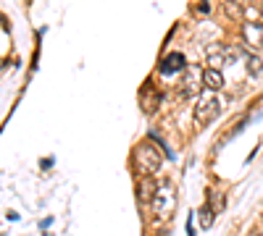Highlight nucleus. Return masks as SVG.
Returning a JSON list of instances; mask_svg holds the SVG:
<instances>
[{"instance_id": "1", "label": "nucleus", "mask_w": 263, "mask_h": 236, "mask_svg": "<svg viewBox=\"0 0 263 236\" xmlns=\"http://www.w3.org/2000/svg\"><path fill=\"white\" fill-rule=\"evenodd\" d=\"M174 207H177V191H174L171 181H161L156 189V197H153V210H156V221L158 223H168L174 216Z\"/></svg>"}, {"instance_id": "2", "label": "nucleus", "mask_w": 263, "mask_h": 236, "mask_svg": "<svg viewBox=\"0 0 263 236\" xmlns=\"http://www.w3.org/2000/svg\"><path fill=\"white\" fill-rule=\"evenodd\" d=\"M221 97H218L216 92H211V90H205L200 97H197V105H195V123L197 126H208L216 116H218V111H221Z\"/></svg>"}, {"instance_id": "3", "label": "nucleus", "mask_w": 263, "mask_h": 236, "mask_svg": "<svg viewBox=\"0 0 263 236\" xmlns=\"http://www.w3.org/2000/svg\"><path fill=\"white\" fill-rule=\"evenodd\" d=\"M137 165L142 174H153V170H158L161 168V155H158V149H153L150 144H142L137 149Z\"/></svg>"}, {"instance_id": "4", "label": "nucleus", "mask_w": 263, "mask_h": 236, "mask_svg": "<svg viewBox=\"0 0 263 236\" xmlns=\"http://www.w3.org/2000/svg\"><path fill=\"white\" fill-rule=\"evenodd\" d=\"M161 71L163 74H184L187 71V66H184V55L182 53H168L166 58H163V63H161Z\"/></svg>"}, {"instance_id": "5", "label": "nucleus", "mask_w": 263, "mask_h": 236, "mask_svg": "<svg viewBox=\"0 0 263 236\" xmlns=\"http://www.w3.org/2000/svg\"><path fill=\"white\" fill-rule=\"evenodd\" d=\"M218 66H229L227 63V45H211L208 48V69H218Z\"/></svg>"}, {"instance_id": "6", "label": "nucleus", "mask_w": 263, "mask_h": 236, "mask_svg": "<svg viewBox=\"0 0 263 236\" xmlns=\"http://www.w3.org/2000/svg\"><path fill=\"white\" fill-rule=\"evenodd\" d=\"M182 87H184L182 90V97H190L192 92H197V87H200V69H187Z\"/></svg>"}, {"instance_id": "7", "label": "nucleus", "mask_w": 263, "mask_h": 236, "mask_svg": "<svg viewBox=\"0 0 263 236\" xmlns=\"http://www.w3.org/2000/svg\"><path fill=\"white\" fill-rule=\"evenodd\" d=\"M203 84H205V90L218 92V90L224 87V74L218 71V69H205L203 71Z\"/></svg>"}, {"instance_id": "8", "label": "nucleus", "mask_w": 263, "mask_h": 236, "mask_svg": "<svg viewBox=\"0 0 263 236\" xmlns=\"http://www.w3.org/2000/svg\"><path fill=\"white\" fill-rule=\"evenodd\" d=\"M242 34L248 39V45H263V21L260 24H245Z\"/></svg>"}, {"instance_id": "9", "label": "nucleus", "mask_w": 263, "mask_h": 236, "mask_svg": "<svg viewBox=\"0 0 263 236\" xmlns=\"http://www.w3.org/2000/svg\"><path fill=\"white\" fill-rule=\"evenodd\" d=\"M248 74L250 76H260L263 74V60L258 55H248Z\"/></svg>"}, {"instance_id": "10", "label": "nucleus", "mask_w": 263, "mask_h": 236, "mask_svg": "<svg viewBox=\"0 0 263 236\" xmlns=\"http://www.w3.org/2000/svg\"><path fill=\"white\" fill-rule=\"evenodd\" d=\"M211 223H213V207L211 205H203L200 207V226L203 228H211Z\"/></svg>"}, {"instance_id": "11", "label": "nucleus", "mask_w": 263, "mask_h": 236, "mask_svg": "<svg viewBox=\"0 0 263 236\" xmlns=\"http://www.w3.org/2000/svg\"><path fill=\"white\" fill-rule=\"evenodd\" d=\"M258 13H260V18H263V6H260V8H258Z\"/></svg>"}]
</instances>
